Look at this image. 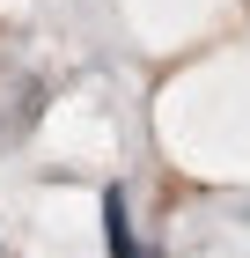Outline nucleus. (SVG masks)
I'll return each mask as SVG.
<instances>
[{
	"instance_id": "1",
	"label": "nucleus",
	"mask_w": 250,
	"mask_h": 258,
	"mask_svg": "<svg viewBox=\"0 0 250 258\" xmlns=\"http://www.w3.org/2000/svg\"><path fill=\"white\" fill-rule=\"evenodd\" d=\"M103 251L111 258H147L140 236H133V221H125V192H118V184L103 192Z\"/></svg>"
}]
</instances>
